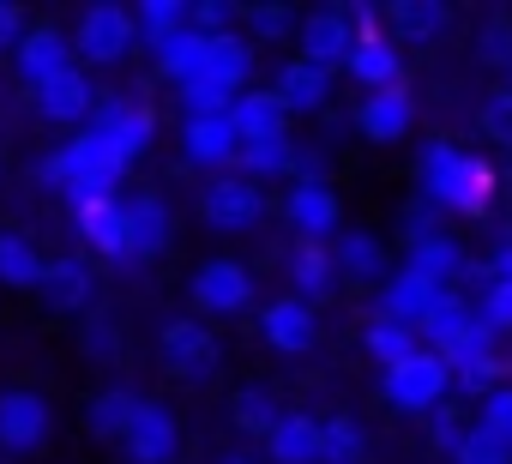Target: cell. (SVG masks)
<instances>
[{
	"label": "cell",
	"mask_w": 512,
	"mask_h": 464,
	"mask_svg": "<svg viewBox=\"0 0 512 464\" xmlns=\"http://www.w3.org/2000/svg\"><path fill=\"white\" fill-rule=\"evenodd\" d=\"M422 193L434 205L458 211V217H482L488 199H494V169L482 157H470V151H458V145L440 139V145L422 151Z\"/></svg>",
	"instance_id": "cell-1"
},
{
	"label": "cell",
	"mask_w": 512,
	"mask_h": 464,
	"mask_svg": "<svg viewBox=\"0 0 512 464\" xmlns=\"http://www.w3.org/2000/svg\"><path fill=\"white\" fill-rule=\"evenodd\" d=\"M91 133H97V145L109 151V169L115 175H127L139 157H145V145H151V133H157V121H151V109L145 103H103L97 109V121H85Z\"/></svg>",
	"instance_id": "cell-2"
},
{
	"label": "cell",
	"mask_w": 512,
	"mask_h": 464,
	"mask_svg": "<svg viewBox=\"0 0 512 464\" xmlns=\"http://www.w3.org/2000/svg\"><path fill=\"white\" fill-rule=\"evenodd\" d=\"M49 434H55V410H49V398L37 386H7L0 392V446L25 458V452H43Z\"/></svg>",
	"instance_id": "cell-3"
},
{
	"label": "cell",
	"mask_w": 512,
	"mask_h": 464,
	"mask_svg": "<svg viewBox=\"0 0 512 464\" xmlns=\"http://www.w3.org/2000/svg\"><path fill=\"white\" fill-rule=\"evenodd\" d=\"M67 43H73L79 61H91V67H115V61L133 55L139 31H133V13H127V7H85L79 31H73Z\"/></svg>",
	"instance_id": "cell-4"
},
{
	"label": "cell",
	"mask_w": 512,
	"mask_h": 464,
	"mask_svg": "<svg viewBox=\"0 0 512 464\" xmlns=\"http://www.w3.org/2000/svg\"><path fill=\"white\" fill-rule=\"evenodd\" d=\"M446 386H452V374H446V362H440L434 350L404 356V362L386 368V380H380V392H386L392 410H434V404L446 398Z\"/></svg>",
	"instance_id": "cell-5"
},
{
	"label": "cell",
	"mask_w": 512,
	"mask_h": 464,
	"mask_svg": "<svg viewBox=\"0 0 512 464\" xmlns=\"http://www.w3.org/2000/svg\"><path fill=\"white\" fill-rule=\"evenodd\" d=\"M199 211H205L211 229H223V236H241V229H253V223L266 217V199H260V187L241 181V175H217V181L205 187Z\"/></svg>",
	"instance_id": "cell-6"
},
{
	"label": "cell",
	"mask_w": 512,
	"mask_h": 464,
	"mask_svg": "<svg viewBox=\"0 0 512 464\" xmlns=\"http://www.w3.org/2000/svg\"><path fill=\"white\" fill-rule=\"evenodd\" d=\"M253 302V272L241 260H205L193 272V308L199 314H241Z\"/></svg>",
	"instance_id": "cell-7"
},
{
	"label": "cell",
	"mask_w": 512,
	"mask_h": 464,
	"mask_svg": "<svg viewBox=\"0 0 512 464\" xmlns=\"http://www.w3.org/2000/svg\"><path fill=\"white\" fill-rule=\"evenodd\" d=\"M121 446H127V458H133V464H169V458L181 452V422H175L163 404L139 398V410H133V422H127Z\"/></svg>",
	"instance_id": "cell-8"
},
{
	"label": "cell",
	"mask_w": 512,
	"mask_h": 464,
	"mask_svg": "<svg viewBox=\"0 0 512 464\" xmlns=\"http://www.w3.org/2000/svg\"><path fill=\"white\" fill-rule=\"evenodd\" d=\"M121 236H127V254L121 260H157L169 248V205L157 193L121 199Z\"/></svg>",
	"instance_id": "cell-9"
},
{
	"label": "cell",
	"mask_w": 512,
	"mask_h": 464,
	"mask_svg": "<svg viewBox=\"0 0 512 464\" xmlns=\"http://www.w3.org/2000/svg\"><path fill=\"white\" fill-rule=\"evenodd\" d=\"M157 350H163L169 374H181V380H205V374L217 368V338H211L199 320H169V326L157 332Z\"/></svg>",
	"instance_id": "cell-10"
},
{
	"label": "cell",
	"mask_w": 512,
	"mask_h": 464,
	"mask_svg": "<svg viewBox=\"0 0 512 464\" xmlns=\"http://www.w3.org/2000/svg\"><path fill=\"white\" fill-rule=\"evenodd\" d=\"M284 211H290V229H296L302 242H326V236H338V187H326L320 175L296 181Z\"/></svg>",
	"instance_id": "cell-11"
},
{
	"label": "cell",
	"mask_w": 512,
	"mask_h": 464,
	"mask_svg": "<svg viewBox=\"0 0 512 464\" xmlns=\"http://www.w3.org/2000/svg\"><path fill=\"white\" fill-rule=\"evenodd\" d=\"M247 73H253V49L235 37V31H223V37H205V55H199V85H217V91H229V97H241L247 91ZM187 79V85H193Z\"/></svg>",
	"instance_id": "cell-12"
},
{
	"label": "cell",
	"mask_w": 512,
	"mask_h": 464,
	"mask_svg": "<svg viewBox=\"0 0 512 464\" xmlns=\"http://www.w3.org/2000/svg\"><path fill=\"white\" fill-rule=\"evenodd\" d=\"M296 43H302V61H308V67L332 73V67H344V61H350L356 31H350V19H344V13H308V19H302V31H296Z\"/></svg>",
	"instance_id": "cell-13"
},
{
	"label": "cell",
	"mask_w": 512,
	"mask_h": 464,
	"mask_svg": "<svg viewBox=\"0 0 512 464\" xmlns=\"http://www.w3.org/2000/svg\"><path fill=\"white\" fill-rule=\"evenodd\" d=\"M410 121H416V109H410V91H398V85L368 91L362 109H356V127H362V139H374V145H398V139L410 133Z\"/></svg>",
	"instance_id": "cell-14"
},
{
	"label": "cell",
	"mask_w": 512,
	"mask_h": 464,
	"mask_svg": "<svg viewBox=\"0 0 512 464\" xmlns=\"http://www.w3.org/2000/svg\"><path fill=\"white\" fill-rule=\"evenodd\" d=\"M260 332H266V344H272V350H284V356H302V350H314V338H320V326H314V308H308V302H296V296H278V302H266V314H260Z\"/></svg>",
	"instance_id": "cell-15"
},
{
	"label": "cell",
	"mask_w": 512,
	"mask_h": 464,
	"mask_svg": "<svg viewBox=\"0 0 512 464\" xmlns=\"http://www.w3.org/2000/svg\"><path fill=\"white\" fill-rule=\"evenodd\" d=\"M434 302H440V284H434V278H422L416 266H398V272L386 278V290H380V320L416 326Z\"/></svg>",
	"instance_id": "cell-16"
},
{
	"label": "cell",
	"mask_w": 512,
	"mask_h": 464,
	"mask_svg": "<svg viewBox=\"0 0 512 464\" xmlns=\"http://www.w3.org/2000/svg\"><path fill=\"white\" fill-rule=\"evenodd\" d=\"M229 127H235L241 145H260V139H284L290 133V115H284V103L272 91H241L229 103Z\"/></svg>",
	"instance_id": "cell-17"
},
{
	"label": "cell",
	"mask_w": 512,
	"mask_h": 464,
	"mask_svg": "<svg viewBox=\"0 0 512 464\" xmlns=\"http://www.w3.org/2000/svg\"><path fill=\"white\" fill-rule=\"evenodd\" d=\"M37 109H43L55 127H79V121H91V109H97V91H91V79H85L79 67H67L61 79L37 85Z\"/></svg>",
	"instance_id": "cell-18"
},
{
	"label": "cell",
	"mask_w": 512,
	"mask_h": 464,
	"mask_svg": "<svg viewBox=\"0 0 512 464\" xmlns=\"http://www.w3.org/2000/svg\"><path fill=\"white\" fill-rule=\"evenodd\" d=\"M181 151H187V163H199V169H223V163H235L241 139H235L229 115H199V121L181 127Z\"/></svg>",
	"instance_id": "cell-19"
},
{
	"label": "cell",
	"mask_w": 512,
	"mask_h": 464,
	"mask_svg": "<svg viewBox=\"0 0 512 464\" xmlns=\"http://www.w3.org/2000/svg\"><path fill=\"white\" fill-rule=\"evenodd\" d=\"M13 49H19V73H25L31 85H49V79H61V73L73 67V43H67L61 31H49V25H43V31H25Z\"/></svg>",
	"instance_id": "cell-20"
},
{
	"label": "cell",
	"mask_w": 512,
	"mask_h": 464,
	"mask_svg": "<svg viewBox=\"0 0 512 464\" xmlns=\"http://www.w3.org/2000/svg\"><path fill=\"white\" fill-rule=\"evenodd\" d=\"M476 320L488 332H512V229H506L500 254L482 266V314Z\"/></svg>",
	"instance_id": "cell-21"
},
{
	"label": "cell",
	"mask_w": 512,
	"mask_h": 464,
	"mask_svg": "<svg viewBox=\"0 0 512 464\" xmlns=\"http://www.w3.org/2000/svg\"><path fill=\"white\" fill-rule=\"evenodd\" d=\"M266 458L272 464H320V422L302 416V410L278 416L272 434H266Z\"/></svg>",
	"instance_id": "cell-22"
},
{
	"label": "cell",
	"mask_w": 512,
	"mask_h": 464,
	"mask_svg": "<svg viewBox=\"0 0 512 464\" xmlns=\"http://www.w3.org/2000/svg\"><path fill=\"white\" fill-rule=\"evenodd\" d=\"M350 79H362L368 91H386V85H398V49L380 37V31H356V43H350Z\"/></svg>",
	"instance_id": "cell-23"
},
{
	"label": "cell",
	"mask_w": 512,
	"mask_h": 464,
	"mask_svg": "<svg viewBox=\"0 0 512 464\" xmlns=\"http://www.w3.org/2000/svg\"><path fill=\"white\" fill-rule=\"evenodd\" d=\"M326 91H332V73H320V67H308V61H290V67L278 73V85H272V97L284 103V115H314V109H326Z\"/></svg>",
	"instance_id": "cell-24"
},
{
	"label": "cell",
	"mask_w": 512,
	"mask_h": 464,
	"mask_svg": "<svg viewBox=\"0 0 512 464\" xmlns=\"http://www.w3.org/2000/svg\"><path fill=\"white\" fill-rule=\"evenodd\" d=\"M470 326H476V308L440 290V302H434V308H428V314L416 320V344L428 338V350H434V356H446V350H452V344H458V338H464Z\"/></svg>",
	"instance_id": "cell-25"
},
{
	"label": "cell",
	"mask_w": 512,
	"mask_h": 464,
	"mask_svg": "<svg viewBox=\"0 0 512 464\" xmlns=\"http://www.w3.org/2000/svg\"><path fill=\"white\" fill-rule=\"evenodd\" d=\"M290 284H296V302H320L338 290V266H332V248L326 242H302L290 254Z\"/></svg>",
	"instance_id": "cell-26"
},
{
	"label": "cell",
	"mask_w": 512,
	"mask_h": 464,
	"mask_svg": "<svg viewBox=\"0 0 512 464\" xmlns=\"http://www.w3.org/2000/svg\"><path fill=\"white\" fill-rule=\"evenodd\" d=\"M37 296H43L55 314H79V308L91 302V272H85L79 260H49V266H43Z\"/></svg>",
	"instance_id": "cell-27"
},
{
	"label": "cell",
	"mask_w": 512,
	"mask_h": 464,
	"mask_svg": "<svg viewBox=\"0 0 512 464\" xmlns=\"http://www.w3.org/2000/svg\"><path fill=\"white\" fill-rule=\"evenodd\" d=\"M332 266H338L344 278L374 284V278H386V248H380V236H368V229H344L338 248H332Z\"/></svg>",
	"instance_id": "cell-28"
},
{
	"label": "cell",
	"mask_w": 512,
	"mask_h": 464,
	"mask_svg": "<svg viewBox=\"0 0 512 464\" xmlns=\"http://www.w3.org/2000/svg\"><path fill=\"white\" fill-rule=\"evenodd\" d=\"M73 217H79V236H85L97 254H109V260L127 254V236H121V199H91V205H79Z\"/></svg>",
	"instance_id": "cell-29"
},
{
	"label": "cell",
	"mask_w": 512,
	"mask_h": 464,
	"mask_svg": "<svg viewBox=\"0 0 512 464\" xmlns=\"http://www.w3.org/2000/svg\"><path fill=\"white\" fill-rule=\"evenodd\" d=\"M43 254L31 248V236H19V229H0V284L7 290H37L43 284Z\"/></svg>",
	"instance_id": "cell-30"
},
{
	"label": "cell",
	"mask_w": 512,
	"mask_h": 464,
	"mask_svg": "<svg viewBox=\"0 0 512 464\" xmlns=\"http://www.w3.org/2000/svg\"><path fill=\"white\" fill-rule=\"evenodd\" d=\"M410 266H416L422 278L446 284V278H458V272H464V248H458L452 236H440V229H428V236H416V242H410Z\"/></svg>",
	"instance_id": "cell-31"
},
{
	"label": "cell",
	"mask_w": 512,
	"mask_h": 464,
	"mask_svg": "<svg viewBox=\"0 0 512 464\" xmlns=\"http://www.w3.org/2000/svg\"><path fill=\"white\" fill-rule=\"evenodd\" d=\"M133 410H139V392H127V386H109V392H97V398H91V410H85V428H91L97 440H121V434H127V422H133Z\"/></svg>",
	"instance_id": "cell-32"
},
{
	"label": "cell",
	"mask_w": 512,
	"mask_h": 464,
	"mask_svg": "<svg viewBox=\"0 0 512 464\" xmlns=\"http://www.w3.org/2000/svg\"><path fill=\"white\" fill-rule=\"evenodd\" d=\"M127 13H133L139 43H151V49H163L175 31H187V7H181V0H139V7H127Z\"/></svg>",
	"instance_id": "cell-33"
},
{
	"label": "cell",
	"mask_w": 512,
	"mask_h": 464,
	"mask_svg": "<svg viewBox=\"0 0 512 464\" xmlns=\"http://www.w3.org/2000/svg\"><path fill=\"white\" fill-rule=\"evenodd\" d=\"M235 163H241V181H260V175H290V169H296V139L284 133V139L241 145V151H235Z\"/></svg>",
	"instance_id": "cell-34"
},
{
	"label": "cell",
	"mask_w": 512,
	"mask_h": 464,
	"mask_svg": "<svg viewBox=\"0 0 512 464\" xmlns=\"http://www.w3.org/2000/svg\"><path fill=\"white\" fill-rule=\"evenodd\" d=\"M368 440H362V422L356 416H326L320 422V464H362Z\"/></svg>",
	"instance_id": "cell-35"
},
{
	"label": "cell",
	"mask_w": 512,
	"mask_h": 464,
	"mask_svg": "<svg viewBox=\"0 0 512 464\" xmlns=\"http://www.w3.org/2000/svg\"><path fill=\"white\" fill-rule=\"evenodd\" d=\"M422 344H416V326H398V320H374L368 326V356L380 362V368H398L404 356H416Z\"/></svg>",
	"instance_id": "cell-36"
},
{
	"label": "cell",
	"mask_w": 512,
	"mask_h": 464,
	"mask_svg": "<svg viewBox=\"0 0 512 464\" xmlns=\"http://www.w3.org/2000/svg\"><path fill=\"white\" fill-rule=\"evenodd\" d=\"M284 410H278V398L272 392H260V386H247V392H235V422L247 428V434H272V422H278Z\"/></svg>",
	"instance_id": "cell-37"
},
{
	"label": "cell",
	"mask_w": 512,
	"mask_h": 464,
	"mask_svg": "<svg viewBox=\"0 0 512 464\" xmlns=\"http://www.w3.org/2000/svg\"><path fill=\"white\" fill-rule=\"evenodd\" d=\"M392 25L404 37H434V31H446V7H434V0H404V7H392Z\"/></svg>",
	"instance_id": "cell-38"
},
{
	"label": "cell",
	"mask_w": 512,
	"mask_h": 464,
	"mask_svg": "<svg viewBox=\"0 0 512 464\" xmlns=\"http://www.w3.org/2000/svg\"><path fill=\"white\" fill-rule=\"evenodd\" d=\"M476 428L512 452V392H488V398H482V422H476Z\"/></svg>",
	"instance_id": "cell-39"
},
{
	"label": "cell",
	"mask_w": 512,
	"mask_h": 464,
	"mask_svg": "<svg viewBox=\"0 0 512 464\" xmlns=\"http://www.w3.org/2000/svg\"><path fill=\"white\" fill-rule=\"evenodd\" d=\"M452 458H458V464H512V452H506L500 440H488L482 428H464V440H458Z\"/></svg>",
	"instance_id": "cell-40"
},
{
	"label": "cell",
	"mask_w": 512,
	"mask_h": 464,
	"mask_svg": "<svg viewBox=\"0 0 512 464\" xmlns=\"http://www.w3.org/2000/svg\"><path fill=\"white\" fill-rule=\"evenodd\" d=\"M181 103H187V121H199V115H229V91H217V85H181Z\"/></svg>",
	"instance_id": "cell-41"
},
{
	"label": "cell",
	"mask_w": 512,
	"mask_h": 464,
	"mask_svg": "<svg viewBox=\"0 0 512 464\" xmlns=\"http://www.w3.org/2000/svg\"><path fill=\"white\" fill-rule=\"evenodd\" d=\"M482 133L500 139V145H512V91H494V97L482 103Z\"/></svg>",
	"instance_id": "cell-42"
},
{
	"label": "cell",
	"mask_w": 512,
	"mask_h": 464,
	"mask_svg": "<svg viewBox=\"0 0 512 464\" xmlns=\"http://www.w3.org/2000/svg\"><path fill=\"white\" fill-rule=\"evenodd\" d=\"M428 434H434V446H440V452H458V440H464V422H458L446 404H434V428H428Z\"/></svg>",
	"instance_id": "cell-43"
},
{
	"label": "cell",
	"mask_w": 512,
	"mask_h": 464,
	"mask_svg": "<svg viewBox=\"0 0 512 464\" xmlns=\"http://www.w3.org/2000/svg\"><path fill=\"white\" fill-rule=\"evenodd\" d=\"M482 61H494V67H512V25H494V31L482 37Z\"/></svg>",
	"instance_id": "cell-44"
},
{
	"label": "cell",
	"mask_w": 512,
	"mask_h": 464,
	"mask_svg": "<svg viewBox=\"0 0 512 464\" xmlns=\"http://www.w3.org/2000/svg\"><path fill=\"white\" fill-rule=\"evenodd\" d=\"M247 25L260 31V37H284V31H290V13H284V7H253Z\"/></svg>",
	"instance_id": "cell-45"
},
{
	"label": "cell",
	"mask_w": 512,
	"mask_h": 464,
	"mask_svg": "<svg viewBox=\"0 0 512 464\" xmlns=\"http://www.w3.org/2000/svg\"><path fill=\"white\" fill-rule=\"evenodd\" d=\"M19 37H25V13L19 7H0V49L19 43Z\"/></svg>",
	"instance_id": "cell-46"
},
{
	"label": "cell",
	"mask_w": 512,
	"mask_h": 464,
	"mask_svg": "<svg viewBox=\"0 0 512 464\" xmlns=\"http://www.w3.org/2000/svg\"><path fill=\"white\" fill-rule=\"evenodd\" d=\"M115 350V338H109V326H91V356H109Z\"/></svg>",
	"instance_id": "cell-47"
},
{
	"label": "cell",
	"mask_w": 512,
	"mask_h": 464,
	"mask_svg": "<svg viewBox=\"0 0 512 464\" xmlns=\"http://www.w3.org/2000/svg\"><path fill=\"white\" fill-rule=\"evenodd\" d=\"M223 464H260V458H241V452H235V458H223Z\"/></svg>",
	"instance_id": "cell-48"
},
{
	"label": "cell",
	"mask_w": 512,
	"mask_h": 464,
	"mask_svg": "<svg viewBox=\"0 0 512 464\" xmlns=\"http://www.w3.org/2000/svg\"><path fill=\"white\" fill-rule=\"evenodd\" d=\"M506 73H512V67H506ZM506 91H512V85H506Z\"/></svg>",
	"instance_id": "cell-49"
}]
</instances>
